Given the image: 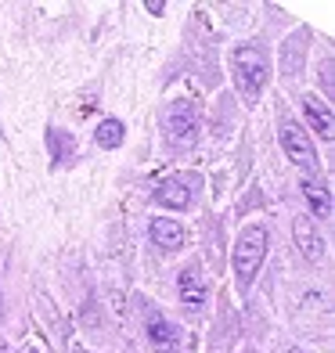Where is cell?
<instances>
[{
	"instance_id": "6da1fadb",
	"label": "cell",
	"mask_w": 335,
	"mask_h": 353,
	"mask_svg": "<svg viewBox=\"0 0 335 353\" xmlns=\"http://www.w3.org/2000/svg\"><path fill=\"white\" fill-rule=\"evenodd\" d=\"M231 72H234V87L242 94V101L256 105L260 94L267 90V79H270V58H267L263 47L242 43V47H234V54H231Z\"/></svg>"
},
{
	"instance_id": "7a4b0ae2",
	"label": "cell",
	"mask_w": 335,
	"mask_h": 353,
	"mask_svg": "<svg viewBox=\"0 0 335 353\" xmlns=\"http://www.w3.org/2000/svg\"><path fill=\"white\" fill-rule=\"evenodd\" d=\"M267 260V228L260 223H249L242 228L234 242V274H238V288H249L252 278L260 274V267Z\"/></svg>"
},
{
	"instance_id": "3957f363",
	"label": "cell",
	"mask_w": 335,
	"mask_h": 353,
	"mask_svg": "<svg viewBox=\"0 0 335 353\" xmlns=\"http://www.w3.org/2000/svg\"><path fill=\"white\" fill-rule=\"evenodd\" d=\"M166 141L173 148H191L199 141V108L195 101H173L166 112Z\"/></svg>"
},
{
	"instance_id": "277c9868",
	"label": "cell",
	"mask_w": 335,
	"mask_h": 353,
	"mask_svg": "<svg viewBox=\"0 0 335 353\" xmlns=\"http://www.w3.org/2000/svg\"><path fill=\"white\" fill-rule=\"evenodd\" d=\"M281 148H285V155H289L296 166H303L307 173H317V152H314V141H310V134L303 130L296 119H285V123H281Z\"/></svg>"
},
{
	"instance_id": "5b68a950",
	"label": "cell",
	"mask_w": 335,
	"mask_h": 353,
	"mask_svg": "<svg viewBox=\"0 0 335 353\" xmlns=\"http://www.w3.org/2000/svg\"><path fill=\"white\" fill-rule=\"evenodd\" d=\"M148 343L155 353H181L184 350V335L163 314H148Z\"/></svg>"
},
{
	"instance_id": "8992f818",
	"label": "cell",
	"mask_w": 335,
	"mask_h": 353,
	"mask_svg": "<svg viewBox=\"0 0 335 353\" xmlns=\"http://www.w3.org/2000/svg\"><path fill=\"white\" fill-rule=\"evenodd\" d=\"M177 292H181V303H184L187 314H202L205 299H210V288H205V281H202V274H199V267H184V270H181Z\"/></svg>"
},
{
	"instance_id": "52a82bcc",
	"label": "cell",
	"mask_w": 335,
	"mask_h": 353,
	"mask_svg": "<svg viewBox=\"0 0 335 353\" xmlns=\"http://www.w3.org/2000/svg\"><path fill=\"white\" fill-rule=\"evenodd\" d=\"M292 234H296L299 252L307 256L310 263H321V260H325V238L317 234L314 216H296V220H292Z\"/></svg>"
},
{
	"instance_id": "ba28073f",
	"label": "cell",
	"mask_w": 335,
	"mask_h": 353,
	"mask_svg": "<svg viewBox=\"0 0 335 353\" xmlns=\"http://www.w3.org/2000/svg\"><path fill=\"white\" fill-rule=\"evenodd\" d=\"M152 242L159 249H166V252H177L187 245V231L181 228L177 220H170V216H155L152 220Z\"/></svg>"
},
{
	"instance_id": "9c48e42d",
	"label": "cell",
	"mask_w": 335,
	"mask_h": 353,
	"mask_svg": "<svg viewBox=\"0 0 335 353\" xmlns=\"http://www.w3.org/2000/svg\"><path fill=\"white\" fill-rule=\"evenodd\" d=\"M155 202L166 205V210H177V213H181V210H187V205H191V191H187V184L181 181V176H173V181L159 184Z\"/></svg>"
},
{
	"instance_id": "30bf717a",
	"label": "cell",
	"mask_w": 335,
	"mask_h": 353,
	"mask_svg": "<svg viewBox=\"0 0 335 353\" xmlns=\"http://www.w3.org/2000/svg\"><path fill=\"white\" fill-rule=\"evenodd\" d=\"M303 112H307V123L314 126V130L321 134L325 141H332V112H328V105L317 101L310 94V98H303Z\"/></svg>"
},
{
	"instance_id": "8fae6325",
	"label": "cell",
	"mask_w": 335,
	"mask_h": 353,
	"mask_svg": "<svg viewBox=\"0 0 335 353\" xmlns=\"http://www.w3.org/2000/svg\"><path fill=\"white\" fill-rule=\"evenodd\" d=\"M303 195H307V202H310V210L317 213V220H328L332 216V199H328V191L314 181V176H303Z\"/></svg>"
},
{
	"instance_id": "7c38bea8",
	"label": "cell",
	"mask_w": 335,
	"mask_h": 353,
	"mask_svg": "<svg viewBox=\"0 0 335 353\" xmlns=\"http://www.w3.org/2000/svg\"><path fill=\"white\" fill-rule=\"evenodd\" d=\"M123 137H126V126H123L119 119H101V126L94 130V141H98L101 148H108V152H112V148H119Z\"/></svg>"
},
{
	"instance_id": "4fadbf2b",
	"label": "cell",
	"mask_w": 335,
	"mask_h": 353,
	"mask_svg": "<svg viewBox=\"0 0 335 353\" xmlns=\"http://www.w3.org/2000/svg\"><path fill=\"white\" fill-rule=\"evenodd\" d=\"M47 148H51V155H54V159H72L76 141H72L65 130H47Z\"/></svg>"
},
{
	"instance_id": "5bb4252c",
	"label": "cell",
	"mask_w": 335,
	"mask_h": 353,
	"mask_svg": "<svg viewBox=\"0 0 335 353\" xmlns=\"http://www.w3.org/2000/svg\"><path fill=\"white\" fill-rule=\"evenodd\" d=\"M321 79H325V94H332V58H325V65H321Z\"/></svg>"
},
{
	"instance_id": "9a60e30c",
	"label": "cell",
	"mask_w": 335,
	"mask_h": 353,
	"mask_svg": "<svg viewBox=\"0 0 335 353\" xmlns=\"http://www.w3.org/2000/svg\"><path fill=\"white\" fill-rule=\"evenodd\" d=\"M148 11H152V14H163V11H166V4H163V0H152Z\"/></svg>"
},
{
	"instance_id": "2e32d148",
	"label": "cell",
	"mask_w": 335,
	"mask_h": 353,
	"mask_svg": "<svg viewBox=\"0 0 335 353\" xmlns=\"http://www.w3.org/2000/svg\"><path fill=\"white\" fill-rule=\"evenodd\" d=\"M285 353H303V350H296V346H292V350H285Z\"/></svg>"
},
{
	"instance_id": "e0dca14e",
	"label": "cell",
	"mask_w": 335,
	"mask_h": 353,
	"mask_svg": "<svg viewBox=\"0 0 335 353\" xmlns=\"http://www.w3.org/2000/svg\"><path fill=\"white\" fill-rule=\"evenodd\" d=\"M76 353H87V350H76Z\"/></svg>"
}]
</instances>
